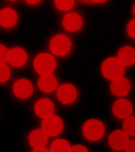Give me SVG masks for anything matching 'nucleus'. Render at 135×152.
I'll use <instances>...</instances> for the list:
<instances>
[{"label": "nucleus", "mask_w": 135, "mask_h": 152, "mask_svg": "<svg viewBox=\"0 0 135 152\" xmlns=\"http://www.w3.org/2000/svg\"><path fill=\"white\" fill-rule=\"evenodd\" d=\"M118 59L124 66L133 65L135 63V50L131 47L122 48L118 53Z\"/></svg>", "instance_id": "f3484780"}, {"label": "nucleus", "mask_w": 135, "mask_h": 152, "mask_svg": "<svg viewBox=\"0 0 135 152\" xmlns=\"http://www.w3.org/2000/svg\"><path fill=\"white\" fill-rule=\"evenodd\" d=\"M17 15L14 10L5 8L0 11V24L4 27H12L17 21Z\"/></svg>", "instance_id": "2eb2a0df"}, {"label": "nucleus", "mask_w": 135, "mask_h": 152, "mask_svg": "<svg viewBox=\"0 0 135 152\" xmlns=\"http://www.w3.org/2000/svg\"><path fill=\"white\" fill-rule=\"evenodd\" d=\"M34 66L36 71L42 75L51 74L56 66L55 61L49 54H40L34 60Z\"/></svg>", "instance_id": "7ed1b4c3"}, {"label": "nucleus", "mask_w": 135, "mask_h": 152, "mask_svg": "<svg viewBox=\"0 0 135 152\" xmlns=\"http://www.w3.org/2000/svg\"><path fill=\"white\" fill-rule=\"evenodd\" d=\"M34 152H48L49 151L46 148H45L44 147L43 148H35V149L34 150Z\"/></svg>", "instance_id": "bb28decb"}, {"label": "nucleus", "mask_w": 135, "mask_h": 152, "mask_svg": "<svg viewBox=\"0 0 135 152\" xmlns=\"http://www.w3.org/2000/svg\"><path fill=\"white\" fill-rule=\"evenodd\" d=\"M127 29L129 35L135 39V20L129 22L128 25Z\"/></svg>", "instance_id": "5701e85b"}, {"label": "nucleus", "mask_w": 135, "mask_h": 152, "mask_svg": "<svg viewBox=\"0 0 135 152\" xmlns=\"http://www.w3.org/2000/svg\"><path fill=\"white\" fill-rule=\"evenodd\" d=\"M10 1H15V0H10Z\"/></svg>", "instance_id": "7c9ffc66"}, {"label": "nucleus", "mask_w": 135, "mask_h": 152, "mask_svg": "<svg viewBox=\"0 0 135 152\" xmlns=\"http://www.w3.org/2000/svg\"><path fill=\"white\" fill-rule=\"evenodd\" d=\"M63 127L61 119L58 116L52 115L45 118L42 124V130L48 136H51L59 134Z\"/></svg>", "instance_id": "20e7f679"}, {"label": "nucleus", "mask_w": 135, "mask_h": 152, "mask_svg": "<svg viewBox=\"0 0 135 152\" xmlns=\"http://www.w3.org/2000/svg\"><path fill=\"white\" fill-rule=\"evenodd\" d=\"M27 55L22 48H19L12 49L9 53L8 61L11 65L16 67L23 66L27 60Z\"/></svg>", "instance_id": "9b49d317"}, {"label": "nucleus", "mask_w": 135, "mask_h": 152, "mask_svg": "<svg viewBox=\"0 0 135 152\" xmlns=\"http://www.w3.org/2000/svg\"><path fill=\"white\" fill-rule=\"evenodd\" d=\"M125 132L131 136H135V117H129L125 121L123 124Z\"/></svg>", "instance_id": "6ab92c4d"}, {"label": "nucleus", "mask_w": 135, "mask_h": 152, "mask_svg": "<svg viewBox=\"0 0 135 152\" xmlns=\"http://www.w3.org/2000/svg\"><path fill=\"white\" fill-rule=\"evenodd\" d=\"M57 95L60 101L63 103H71L77 97V90L72 85L70 84H64L58 88Z\"/></svg>", "instance_id": "0eeeda50"}, {"label": "nucleus", "mask_w": 135, "mask_h": 152, "mask_svg": "<svg viewBox=\"0 0 135 152\" xmlns=\"http://www.w3.org/2000/svg\"><path fill=\"white\" fill-rule=\"evenodd\" d=\"M71 148L67 141L63 139L55 140L51 144V152H70Z\"/></svg>", "instance_id": "a211bd4d"}, {"label": "nucleus", "mask_w": 135, "mask_h": 152, "mask_svg": "<svg viewBox=\"0 0 135 152\" xmlns=\"http://www.w3.org/2000/svg\"><path fill=\"white\" fill-rule=\"evenodd\" d=\"M74 3V0H55L56 7L58 9L66 11L71 9Z\"/></svg>", "instance_id": "aec40b11"}, {"label": "nucleus", "mask_w": 135, "mask_h": 152, "mask_svg": "<svg viewBox=\"0 0 135 152\" xmlns=\"http://www.w3.org/2000/svg\"><path fill=\"white\" fill-rule=\"evenodd\" d=\"M86 148L81 145L74 146L70 149V152H88Z\"/></svg>", "instance_id": "b1692460"}, {"label": "nucleus", "mask_w": 135, "mask_h": 152, "mask_svg": "<svg viewBox=\"0 0 135 152\" xmlns=\"http://www.w3.org/2000/svg\"><path fill=\"white\" fill-rule=\"evenodd\" d=\"M126 152H135V140L130 141L125 148Z\"/></svg>", "instance_id": "393cba45"}, {"label": "nucleus", "mask_w": 135, "mask_h": 152, "mask_svg": "<svg viewBox=\"0 0 135 152\" xmlns=\"http://www.w3.org/2000/svg\"><path fill=\"white\" fill-rule=\"evenodd\" d=\"M8 51L7 48L0 45V64H4L8 59Z\"/></svg>", "instance_id": "4be33fe9"}, {"label": "nucleus", "mask_w": 135, "mask_h": 152, "mask_svg": "<svg viewBox=\"0 0 135 152\" xmlns=\"http://www.w3.org/2000/svg\"><path fill=\"white\" fill-rule=\"evenodd\" d=\"M133 11H134V15H135V4L134 6V7Z\"/></svg>", "instance_id": "c756f323"}, {"label": "nucleus", "mask_w": 135, "mask_h": 152, "mask_svg": "<svg viewBox=\"0 0 135 152\" xmlns=\"http://www.w3.org/2000/svg\"><path fill=\"white\" fill-rule=\"evenodd\" d=\"M78 1L83 4H91L94 3L93 0H78Z\"/></svg>", "instance_id": "a878e982"}, {"label": "nucleus", "mask_w": 135, "mask_h": 152, "mask_svg": "<svg viewBox=\"0 0 135 152\" xmlns=\"http://www.w3.org/2000/svg\"><path fill=\"white\" fill-rule=\"evenodd\" d=\"M70 39L65 36L58 35L54 37L50 43V48L54 54L63 56L67 54L71 49Z\"/></svg>", "instance_id": "39448f33"}, {"label": "nucleus", "mask_w": 135, "mask_h": 152, "mask_svg": "<svg viewBox=\"0 0 135 152\" xmlns=\"http://www.w3.org/2000/svg\"><path fill=\"white\" fill-rule=\"evenodd\" d=\"M34 110L36 114L42 118H45L53 113L54 106L52 102L47 99H40L36 104Z\"/></svg>", "instance_id": "f8f14e48"}, {"label": "nucleus", "mask_w": 135, "mask_h": 152, "mask_svg": "<svg viewBox=\"0 0 135 152\" xmlns=\"http://www.w3.org/2000/svg\"><path fill=\"white\" fill-rule=\"evenodd\" d=\"M132 104L126 99H119L116 101L113 105V113L118 118H128L132 114Z\"/></svg>", "instance_id": "6e6552de"}, {"label": "nucleus", "mask_w": 135, "mask_h": 152, "mask_svg": "<svg viewBox=\"0 0 135 152\" xmlns=\"http://www.w3.org/2000/svg\"><path fill=\"white\" fill-rule=\"evenodd\" d=\"M63 24L66 30L75 32L82 27V20L81 17L76 13H69L66 15L63 19Z\"/></svg>", "instance_id": "ddd939ff"}, {"label": "nucleus", "mask_w": 135, "mask_h": 152, "mask_svg": "<svg viewBox=\"0 0 135 152\" xmlns=\"http://www.w3.org/2000/svg\"><path fill=\"white\" fill-rule=\"evenodd\" d=\"M94 2H97V3H101L105 2L107 0H93Z\"/></svg>", "instance_id": "c85d7f7f"}, {"label": "nucleus", "mask_w": 135, "mask_h": 152, "mask_svg": "<svg viewBox=\"0 0 135 152\" xmlns=\"http://www.w3.org/2000/svg\"><path fill=\"white\" fill-rule=\"evenodd\" d=\"M10 71L7 66L0 64V83L6 82L9 79Z\"/></svg>", "instance_id": "412c9836"}, {"label": "nucleus", "mask_w": 135, "mask_h": 152, "mask_svg": "<svg viewBox=\"0 0 135 152\" xmlns=\"http://www.w3.org/2000/svg\"><path fill=\"white\" fill-rule=\"evenodd\" d=\"M131 89V84L128 80L125 77H120L114 79L111 85L112 93L119 96L127 95Z\"/></svg>", "instance_id": "9d476101"}, {"label": "nucleus", "mask_w": 135, "mask_h": 152, "mask_svg": "<svg viewBox=\"0 0 135 152\" xmlns=\"http://www.w3.org/2000/svg\"><path fill=\"white\" fill-rule=\"evenodd\" d=\"M104 132L103 124L98 120H89L83 125V135L89 140L95 141L100 139L103 136Z\"/></svg>", "instance_id": "f03ea898"}, {"label": "nucleus", "mask_w": 135, "mask_h": 152, "mask_svg": "<svg viewBox=\"0 0 135 152\" xmlns=\"http://www.w3.org/2000/svg\"><path fill=\"white\" fill-rule=\"evenodd\" d=\"M127 134L121 130H116L111 134L109 138V143L111 148L115 150L125 149L128 143Z\"/></svg>", "instance_id": "423d86ee"}, {"label": "nucleus", "mask_w": 135, "mask_h": 152, "mask_svg": "<svg viewBox=\"0 0 135 152\" xmlns=\"http://www.w3.org/2000/svg\"><path fill=\"white\" fill-rule=\"evenodd\" d=\"M124 71V66L118 58L113 57L106 59L101 66L103 75L109 80H113L121 77Z\"/></svg>", "instance_id": "f257e3e1"}, {"label": "nucleus", "mask_w": 135, "mask_h": 152, "mask_svg": "<svg viewBox=\"0 0 135 152\" xmlns=\"http://www.w3.org/2000/svg\"><path fill=\"white\" fill-rule=\"evenodd\" d=\"M39 86L40 89L45 93L53 91L57 87V81L55 77L51 74L42 75L39 78Z\"/></svg>", "instance_id": "dca6fc26"}, {"label": "nucleus", "mask_w": 135, "mask_h": 152, "mask_svg": "<svg viewBox=\"0 0 135 152\" xmlns=\"http://www.w3.org/2000/svg\"><path fill=\"white\" fill-rule=\"evenodd\" d=\"M26 1L30 4H35L40 2L41 0H26Z\"/></svg>", "instance_id": "cd10ccee"}, {"label": "nucleus", "mask_w": 135, "mask_h": 152, "mask_svg": "<svg viewBox=\"0 0 135 152\" xmlns=\"http://www.w3.org/2000/svg\"><path fill=\"white\" fill-rule=\"evenodd\" d=\"M29 142L34 148L45 147L47 143L48 135L42 130L36 129L30 134Z\"/></svg>", "instance_id": "4468645a"}, {"label": "nucleus", "mask_w": 135, "mask_h": 152, "mask_svg": "<svg viewBox=\"0 0 135 152\" xmlns=\"http://www.w3.org/2000/svg\"><path fill=\"white\" fill-rule=\"evenodd\" d=\"M14 94L18 98L27 99L31 95L33 87L31 83L26 79H20L14 84L13 87Z\"/></svg>", "instance_id": "1a4fd4ad"}]
</instances>
